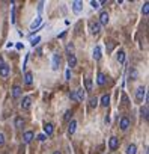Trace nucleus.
<instances>
[{
  "label": "nucleus",
  "instance_id": "1",
  "mask_svg": "<svg viewBox=\"0 0 149 154\" xmlns=\"http://www.w3.org/2000/svg\"><path fill=\"white\" fill-rule=\"evenodd\" d=\"M0 74H2V77H8L9 76V65L5 63L2 56H0Z\"/></svg>",
  "mask_w": 149,
  "mask_h": 154
},
{
  "label": "nucleus",
  "instance_id": "2",
  "mask_svg": "<svg viewBox=\"0 0 149 154\" xmlns=\"http://www.w3.org/2000/svg\"><path fill=\"white\" fill-rule=\"evenodd\" d=\"M71 5H72V11H74L75 14L81 12V9H83V2H80V0H74Z\"/></svg>",
  "mask_w": 149,
  "mask_h": 154
},
{
  "label": "nucleus",
  "instance_id": "3",
  "mask_svg": "<svg viewBox=\"0 0 149 154\" xmlns=\"http://www.w3.org/2000/svg\"><path fill=\"white\" fill-rule=\"evenodd\" d=\"M84 91L83 89H77V91H74V100H77V101H83L84 100Z\"/></svg>",
  "mask_w": 149,
  "mask_h": 154
},
{
  "label": "nucleus",
  "instance_id": "4",
  "mask_svg": "<svg viewBox=\"0 0 149 154\" xmlns=\"http://www.w3.org/2000/svg\"><path fill=\"white\" fill-rule=\"evenodd\" d=\"M99 24H107L109 23V14H107V11H103V12L99 14V21H98Z\"/></svg>",
  "mask_w": 149,
  "mask_h": 154
},
{
  "label": "nucleus",
  "instance_id": "5",
  "mask_svg": "<svg viewBox=\"0 0 149 154\" xmlns=\"http://www.w3.org/2000/svg\"><path fill=\"white\" fill-rule=\"evenodd\" d=\"M145 95H146V89H145V88H143V86L137 88V91H136V98L139 100V101H142Z\"/></svg>",
  "mask_w": 149,
  "mask_h": 154
},
{
  "label": "nucleus",
  "instance_id": "6",
  "mask_svg": "<svg viewBox=\"0 0 149 154\" xmlns=\"http://www.w3.org/2000/svg\"><path fill=\"white\" fill-rule=\"evenodd\" d=\"M90 30H92L93 35L99 33V32H101V24H99V23H95V21H92V23H90Z\"/></svg>",
  "mask_w": 149,
  "mask_h": 154
},
{
  "label": "nucleus",
  "instance_id": "7",
  "mask_svg": "<svg viewBox=\"0 0 149 154\" xmlns=\"http://www.w3.org/2000/svg\"><path fill=\"white\" fill-rule=\"evenodd\" d=\"M59 67H60V56L53 55V70H59Z\"/></svg>",
  "mask_w": 149,
  "mask_h": 154
},
{
  "label": "nucleus",
  "instance_id": "8",
  "mask_svg": "<svg viewBox=\"0 0 149 154\" xmlns=\"http://www.w3.org/2000/svg\"><path fill=\"white\" fill-rule=\"evenodd\" d=\"M119 127L122 130H128V127H130V119L126 118V116H124V118H121V124Z\"/></svg>",
  "mask_w": 149,
  "mask_h": 154
},
{
  "label": "nucleus",
  "instance_id": "9",
  "mask_svg": "<svg viewBox=\"0 0 149 154\" xmlns=\"http://www.w3.org/2000/svg\"><path fill=\"white\" fill-rule=\"evenodd\" d=\"M109 145H110V150H116V148L119 147V139L118 137H110Z\"/></svg>",
  "mask_w": 149,
  "mask_h": 154
},
{
  "label": "nucleus",
  "instance_id": "10",
  "mask_svg": "<svg viewBox=\"0 0 149 154\" xmlns=\"http://www.w3.org/2000/svg\"><path fill=\"white\" fill-rule=\"evenodd\" d=\"M30 103H32V98H30V97H24L23 101H21V109L27 110V109L30 107Z\"/></svg>",
  "mask_w": 149,
  "mask_h": 154
},
{
  "label": "nucleus",
  "instance_id": "11",
  "mask_svg": "<svg viewBox=\"0 0 149 154\" xmlns=\"http://www.w3.org/2000/svg\"><path fill=\"white\" fill-rule=\"evenodd\" d=\"M33 131H26V133L23 135V141L26 142V144H30L32 142V139H33Z\"/></svg>",
  "mask_w": 149,
  "mask_h": 154
},
{
  "label": "nucleus",
  "instance_id": "12",
  "mask_svg": "<svg viewBox=\"0 0 149 154\" xmlns=\"http://www.w3.org/2000/svg\"><path fill=\"white\" fill-rule=\"evenodd\" d=\"M42 23V18L41 17H36L33 21H32V24H30V29L32 30H36V29H38V26Z\"/></svg>",
  "mask_w": 149,
  "mask_h": 154
},
{
  "label": "nucleus",
  "instance_id": "13",
  "mask_svg": "<svg viewBox=\"0 0 149 154\" xmlns=\"http://www.w3.org/2000/svg\"><path fill=\"white\" fill-rule=\"evenodd\" d=\"M93 59L95 61L101 59V49H99V45H95V49H93Z\"/></svg>",
  "mask_w": 149,
  "mask_h": 154
},
{
  "label": "nucleus",
  "instance_id": "14",
  "mask_svg": "<svg viewBox=\"0 0 149 154\" xmlns=\"http://www.w3.org/2000/svg\"><path fill=\"white\" fill-rule=\"evenodd\" d=\"M24 82H26V85H32V82H33V74L26 73L24 74Z\"/></svg>",
  "mask_w": 149,
  "mask_h": 154
},
{
  "label": "nucleus",
  "instance_id": "15",
  "mask_svg": "<svg viewBox=\"0 0 149 154\" xmlns=\"http://www.w3.org/2000/svg\"><path fill=\"white\" fill-rule=\"evenodd\" d=\"M68 65H70L71 68L77 65V57L74 56V55H70V57H68Z\"/></svg>",
  "mask_w": 149,
  "mask_h": 154
},
{
  "label": "nucleus",
  "instance_id": "16",
  "mask_svg": "<svg viewBox=\"0 0 149 154\" xmlns=\"http://www.w3.org/2000/svg\"><path fill=\"white\" fill-rule=\"evenodd\" d=\"M44 131H45L47 136H51V135H53V124H50V123L45 124V125H44Z\"/></svg>",
  "mask_w": 149,
  "mask_h": 154
},
{
  "label": "nucleus",
  "instance_id": "17",
  "mask_svg": "<svg viewBox=\"0 0 149 154\" xmlns=\"http://www.w3.org/2000/svg\"><path fill=\"white\" fill-rule=\"evenodd\" d=\"M126 154H137V147L134 144H130L126 147Z\"/></svg>",
  "mask_w": 149,
  "mask_h": 154
},
{
  "label": "nucleus",
  "instance_id": "18",
  "mask_svg": "<svg viewBox=\"0 0 149 154\" xmlns=\"http://www.w3.org/2000/svg\"><path fill=\"white\" fill-rule=\"evenodd\" d=\"M101 104H103L104 107H107V106L110 104V97L109 95H103V97H101Z\"/></svg>",
  "mask_w": 149,
  "mask_h": 154
},
{
  "label": "nucleus",
  "instance_id": "19",
  "mask_svg": "<svg viewBox=\"0 0 149 154\" xmlns=\"http://www.w3.org/2000/svg\"><path fill=\"white\" fill-rule=\"evenodd\" d=\"M20 95H21V88L20 86H14L12 88V97L17 98V97H20Z\"/></svg>",
  "mask_w": 149,
  "mask_h": 154
},
{
  "label": "nucleus",
  "instance_id": "20",
  "mask_svg": "<svg viewBox=\"0 0 149 154\" xmlns=\"http://www.w3.org/2000/svg\"><path fill=\"white\" fill-rule=\"evenodd\" d=\"M75 127H77V123L72 119L71 123H70V127H68V133H70V135H72L74 131H75Z\"/></svg>",
  "mask_w": 149,
  "mask_h": 154
},
{
  "label": "nucleus",
  "instance_id": "21",
  "mask_svg": "<svg viewBox=\"0 0 149 154\" xmlns=\"http://www.w3.org/2000/svg\"><path fill=\"white\" fill-rule=\"evenodd\" d=\"M84 85H86V91H92V79L86 77L84 79Z\"/></svg>",
  "mask_w": 149,
  "mask_h": 154
},
{
  "label": "nucleus",
  "instance_id": "22",
  "mask_svg": "<svg viewBox=\"0 0 149 154\" xmlns=\"http://www.w3.org/2000/svg\"><path fill=\"white\" fill-rule=\"evenodd\" d=\"M97 82H98V85H104V83H105V74H104V73H99V74H98Z\"/></svg>",
  "mask_w": 149,
  "mask_h": 154
},
{
  "label": "nucleus",
  "instance_id": "23",
  "mask_svg": "<svg viewBox=\"0 0 149 154\" xmlns=\"http://www.w3.org/2000/svg\"><path fill=\"white\" fill-rule=\"evenodd\" d=\"M116 57H118V62H121V63H122V62L125 61V51H122V50H121V51L118 53V56H116Z\"/></svg>",
  "mask_w": 149,
  "mask_h": 154
},
{
  "label": "nucleus",
  "instance_id": "24",
  "mask_svg": "<svg viewBox=\"0 0 149 154\" xmlns=\"http://www.w3.org/2000/svg\"><path fill=\"white\" fill-rule=\"evenodd\" d=\"M130 77L132 79V80H136V79L139 77V73H137V70H134V68H132V70L130 71Z\"/></svg>",
  "mask_w": 149,
  "mask_h": 154
},
{
  "label": "nucleus",
  "instance_id": "25",
  "mask_svg": "<svg viewBox=\"0 0 149 154\" xmlns=\"http://www.w3.org/2000/svg\"><path fill=\"white\" fill-rule=\"evenodd\" d=\"M142 12L145 14V15H148V14H149V3H148V2H145V5H143V8H142Z\"/></svg>",
  "mask_w": 149,
  "mask_h": 154
},
{
  "label": "nucleus",
  "instance_id": "26",
  "mask_svg": "<svg viewBox=\"0 0 149 154\" xmlns=\"http://www.w3.org/2000/svg\"><path fill=\"white\" fill-rule=\"evenodd\" d=\"M89 106H90V107H97V106H98V98H90Z\"/></svg>",
  "mask_w": 149,
  "mask_h": 154
},
{
  "label": "nucleus",
  "instance_id": "27",
  "mask_svg": "<svg viewBox=\"0 0 149 154\" xmlns=\"http://www.w3.org/2000/svg\"><path fill=\"white\" fill-rule=\"evenodd\" d=\"M140 113H142L143 118H148V107H146V106H145V107H140Z\"/></svg>",
  "mask_w": 149,
  "mask_h": 154
},
{
  "label": "nucleus",
  "instance_id": "28",
  "mask_svg": "<svg viewBox=\"0 0 149 154\" xmlns=\"http://www.w3.org/2000/svg\"><path fill=\"white\" fill-rule=\"evenodd\" d=\"M23 124H24V121L21 119V118H17V119H15V127H21Z\"/></svg>",
  "mask_w": 149,
  "mask_h": 154
},
{
  "label": "nucleus",
  "instance_id": "29",
  "mask_svg": "<svg viewBox=\"0 0 149 154\" xmlns=\"http://www.w3.org/2000/svg\"><path fill=\"white\" fill-rule=\"evenodd\" d=\"M11 23H15V6H12V14H11Z\"/></svg>",
  "mask_w": 149,
  "mask_h": 154
},
{
  "label": "nucleus",
  "instance_id": "30",
  "mask_svg": "<svg viewBox=\"0 0 149 154\" xmlns=\"http://www.w3.org/2000/svg\"><path fill=\"white\" fill-rule=\"evenodd\" d=\"M90 5H92V8H93V9H98L101 3H99V2H95V0H92V2H90Z\"/></svg>",
  "mask_w": 149,
  "mask_h": 154
},
{
  "label": "nucleus",
  "instance_id": "31",
  "mask_svg": "<svg viewBox=\"0 0 149 154\" xmlns=\"http://www.w3.org/2000/svg\"><path fill=\"white\" fill-rule=\"evenodd\" d=\"M39 41H41V38H39V36H36V38H35V39H32V42H30V44H32V45H33V47H35L36 44H39Z\"/></svg>",
  "mask_w": 149,
  "mask_h": 154
},
{
  "label": "nucleus",
  "instance_id": "32",
  "mask_svg": "<svg viewBox=\"0 0 149 154\" xmlns=\"http://www.w3.org/2000/svg\"><path fill=\"white\" fill-rule=\"evenodd\" d=\"M71 115H72V113H71V110H66V113H65V119H66V121H70V119H71Z\"/></svg>",
  "mask_w": 149,
  "mask_h": 154
},
{
  "label": "nucleus",
  "instance_id": "33",
  "mask_svg": "<svg viewBox=\"0 0 149 154\" xmlns=\"http://www.w3.org/2000/svg\"><path fill=\"white\" fill-rule=\"evenodd\" d=\"M65 77H66V80H71V70H66Z\"/></svg>",
  "mask_w": 149,
  "mask_h": 154
},
{
  "label": "nucleus",
  "instance_id": "34",
  "mask_svg": "<svg viewBox=\"0 0 149 154\" xmlns=\"http://www.w3.org/2000/svg\"><path fill=\"white\" fill-rule=\"evenodd\" d=\"M47 139V136L45 135H38V141H41V142H44Z\"/></svg>",
  "mask_w": 149,
  "mask_h": 154
},
{
  "label": "nucleus",
  "instance_id": "35",
  "mask_svg": "<svg viewBox=\"0 0 149 154\" xmlns=\"http://www.w3.org/2000/svg\"><path fill=\"white\" fill-rule=\"evenodd\" d=\"M5 144V136H3V133H0V145H3Z\"/></svg>",
  "mask_w": 149,
  "mask_h": 154
},
{
  "label": "nucleus",
  "instance_id": "36",
  "mask_svg": "<svg viewBox=\"0 0 149 154\" xmlns=\"http://www.w3.org/2000/svg\"><path fill=\"white\" fill-rule=\"evenodd\" d=\"M42 6H44V2H39V3H38V11H39V12L42 11Z\"/></svg>",
  "mask_w": 149,
  "mask_h": 154
},
{
  "label": "nucleus",
  "instance_id": "37",
  "mask_svg": "<svg viewBox=\"0 0 149 154\" xmlns=\"http://www.w3.org/2000/svg\"><path fill=\"white\" fill-rule=\"evenodd\" d=\"M72 49H74V45H72V44L66 45V51H72Z\"/></svg>",
  "mask_w": 149,
  "mask_h": 154
},
{
  "label": "nucleus",
  "instance_id": "38",
  "mask_svg": "<svg viewBox=\"0 0 149 154\" xmlns=\"http://www.w3.org/2000/svg\"><path fill=\"white\" fill-rule=\"evenodd\" d=\"M54 154H60V151H54Z\"/></svg>",
  "mask_w": 149,
  "mask_h": 154
},
{
  "label": "nucleus",
  "instance_id": "39",
  "mask_svg": "<svg viewBox=\"0 0 149 154\" xmlns=\"http://www.w3.org/2000/svg\"><path fill=\"white\" fill-rule=\"evenodd\" d=\"M6 154H8V153H6Z\"/></svg>",
  "mask_w": 149,
  "mask_h": 154
}]
</instances>
